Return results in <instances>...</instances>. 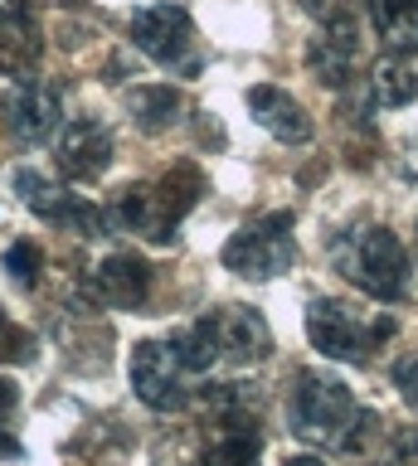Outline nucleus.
I'll use <instances>...</instances> for the list:
<instances>
[{"instance_id": "20", "label": "nucleus", "mask_w": 418, "mask_h": 466, "mask_svg": "<svg viewBox=\"0 0 418 466\" xmlns=\"http://www.w3.org/2000/svg\"><path fill=\"white\" fill-rule=\"evenodd\" d=\"M39 272H45V253H39L35 243H10L5 248V277L15 287H39Z\"/></svg>"}, {"instance_id": "10", "label": "nucleus", "mask_w": 418, "mask_h": 466, "mask_svg": "<svg viewBox=\"0 0 418 466\" xmlns=\"http://www.w3.org/2000/svg\"><path fill=\"white\" fill-rule=\"evenodd\" d=\"M205 326L214 335V350L229 364H263L272 355V330L258 306H219L205 316Z\"/></svg>"}, {"instance_id": "5", "label": "nucleus", "mask_w": 418, "mask_h": 466, "mask_svg": "<svg viewBox=\"0 0 418 466\" xmlns=\"http://www.w3.org/2000/svg\"><path fill=\"white\" fill-rule=\"evenodd\" d=\"M132 44L151 58V64L180 73V78H195V73L205 68L199 39H195V20L185 5H176V0H156V5L132 10Z\"/></svg>"}, {"instance_id": "8", "label": "nucleus", "mask_w": 418, "mask_h": 466, "mask_svg": "<svg viewBox=\"0 0 418 466\" xmlns=\"http://www.w3.org/2000/svg\"><path fill=\"white\" fill-rule=\"evenodd\" d=\"M10 189L25 199L30 214H39L54 228L78 233V238H107V228H112V218L97 209V204H88L83 195H68L64 185H49L39 170H15L10 175Z\"/></svg>"}, {"instance_id": "24", "label": "nucleus", "mask_w": 418, "mask_h": 466, "mask_svg": "<svg viewBox=\"0 0 418 466\" xmlns=\"http://www.w3.org/2000/svg\"><path fill=\"white\" fill-rule=\"evenodd\" d=\"M15 408H20V389L10 384V379H0V422L15 413Z\"/></svg>"}, {"instance_id": "6", "label": "nucleus", "mask_w": 418, "mask_h": 466, "mask_svg": "<svg viewBox=\"0 0 418 466\" xmlns=\"http://www.w3.org/2000/svg\"><path fill=\"white\" fill-rule=\"evenodd\" d=\"M297 262V243H292V214L272 209L253 224H243L229 233L224 243V268L249 277V282H272Z\"/></svg>"}, {"instance_id": "11", "label": "nucleus", "mask_w": 418, "mask_h": 466, "mask_svg": "<svg viewBox=\"0 0 418 466\" xmlns=\"http://www.w3.org/2000/svg\"><path fill=\"white\" fill-rule=\"evenodd\" d=\"M39 54H45V35L35 20V0H0V73L30 78Z\"/></svg>"}, {"instance_id": "15", "label": "nucleus", "mask_w": 418, "mask_h": 466, "mask_svg": "<svg viewBox=\"0 0 418 466\" xmlns=\"http://www.w3.org/2000/svg\"><path fill=\"white\" fill-rule=\"evenodd\" d=\"M249 112H253V122L268 131V137H278L287 146H301V141H311V116L307 107L287 93V87H272V83H258L249 87Z\"/></svg>"}, {"instance_id": "4", "label": "nucleus", "mask_w": 418, "mask_h": 466, "mask_svg": "<svg viewBox=\"0 0 418 466\" xmlns=\"http://www.w3.org/2000/svg\"><path fill=\"white\" fill-rule=\"evenodd\" d=\"M394 330H399L394 316H370V311H360L351 301H336V297H316L307 306L311 345L321 350L326 360H341V364H370L374 350H380Z\"/></svg>"}, {"instance_id": "23", "label": "nucleus", "mask_w": 418, "mask_h": 466, "mask_svg": "<svg viewBox=\"0 0 418 466\" xmlns=\"http://www.w3.org/2000/svg\"><path fill=\"white\" fill-rule=\"evenodd\" d=\"M394 389H399V399L409 403V408H418V355L394 364Z\"/></svg>"}, {"instance_id": "1", "label": "nucleus", "mask_w": 418, "mask_h": 466, "mask_svg": "<svg viewBox=\"0 0 418 466\" xmlns=\"http://www.w3.org/2000/svg\"><path fill=\"white\" fill-rule=\"evenodd\" d=\"M205 195V175H199L190 160L170 166L156 185H127L117 199H112V228L117 233H141L147 243H170L180 228V218L199 204Z\"/></svg>"}, {"instance_id": "12", "label": "nucleus", "mask_w": 418, "mask_h": 466, "mask_svg": "<svg viewBox=\"0 0 418 466\" xmlns=\"http://www.w3.org/2000/svg\"><path fill=\"white\" fill-rule=\"evenodd\" d=\"M93 301L103 306H117V311H137V306H147L151 297V262L137 258V253H112L93 268Z\"/></svg>"}, {"instance_id": "19", "label": "nucleus", "mask_w": 418, "mask_h": 466, "mask_svg": "<svg viewBox=\"0 0 418 466\" xmlns=\"http://www.w3.org/2000/svg\"><path fill=\"white\" fill-rule=\"evenodd\" d=\"M370 25L389 54L418 49V0H370Z\"/></svg>"}, {"instance_id": "14", "label": "nucleus", "mask_w": 418, "mask_h": 466, "mask_svg": "<svg viewBox=\"0 0 418 466\" xmlns=\"http://www.w3.org/2000/svg\"><path fill=\"white\" fill-rule=\"evenodd\" d=\"M355 64H360V25H336V29H321L311 44H307V73L321 87H341L355 78Z\"/></svg>"}, {"instance_id": "3", "label": "nucleus", "mask_w": 418, "mask_h": 466, "mask_svg": "<svg viewBox=\"0 0 418 466\" xmlns=\"http://www.w3.org/2000/svg\"><path fill=\"white\" fill-rule=\"evenodd\" d=\"M360 422V403L345 379L326 370H301L287 399V428L307 447H351Z\"/></svg>"}, {"instance_id": "9", "label": "nucleus", "mask_w": 418, "mask_h": 466, "mask_svg": "<svg viewBox=\"0 0 418 466\" xmlns=\"http://www.w3.org/2000/svg\"><path fill=\"white\" fill-rule=\"evenodd\" d=\"M0 112H5V127L15 131V141H25V146L49 141L64 122L59 87L45 83V78H15V87L0 102Z\"/></svg>"}, {"instance_id": "22", "label": "nucleus", "mask_w": 418, "mask_h": 466, "mask_svg": "<svg viewBox=\"0 0 418 466\" xmlns=\"http://www.w3.org/2000/svg\"><path fill=\"white\" fill-rule=\"evenodd\" d=\"M311 20H321V29L336 25H360V0H297Z\"/></svg>"}, {"instance_id": "2", "label": "nucleus", "mask_w": 418, "mask_h": 466, "mask_svg": "<svg viewBox=\"0 0 418 466\" xmlns=\"http://www.w3.org/2000/svg\"><path fill=\"white\" fill-rule=\"evenodd\" d=\"M331 262L345 282H355L365 297L399 306L409 301V253H403L399 233L384 224H355L336 233L331 243Z\"/></svg>"}, {"instance_id": "13", "label": "nucleus", "mask_w": 418, "mask_h": 466, "mask_svg": "<svg viewBox=\"0 0 418 466\" xmlns=\"http://www.w3.org/2000/svg\"><path fill=\"white\" fill-rule=\"evenodd\" d=\"M54 156H59V170L68 175V180H97V175L112 166V137H107L103 122L83 116V122H68L59 131Z\"/></svg>"}, {"instance_id": "21", "label": "nucleus", "mask_w": 418, "mask_h": 466, "mask_svg": "<svg viewBox=\"0 0 418 466\" xmlns=\"http://www.w3.org/2000/svg\"><path fill=\"white\" fill-rule=\"evenodd\" d=\"M35 335L0 311V364H35Z\"/></svg>"}, {"instance_id": "26", "label": "nucleus", "mask_w": 418, "mask_h": 466, "mask_svg": "<svg viewBox=\"0 0 418 466\" xmlns=\"http://www.w3.org/2000/svg\"><path fill=\"white\" fill-rule=\"evenodd\" d=\"M399 466H418V432H413V437H403V447H399Z\"/></svg>"}, {"instance_id": "27", "label": "nucleus", "mask_w": 418, "mask_h": 466, "mask_svg": "<svg viewBox=\"0 0 418 466\" xmlns=\"http://www.w3.org/2000/svg\"><path fill=\"white\" fill-rule=\"evenodd\" d=\"M282 466H326V461H316V457H287Z\"/></svg>"}, {"instance_id": "7", "label": "nucleus", "mask_w": 418, "mask_h": 466, "mask_svg": "<svg viewBox=\"0 0 418 466\" xmlns=\"http://www.w3.org/2000/svg\"><path fill=\"white\" fill-rule=\"evenodd\" d=\"M190 364H185L176 335L170 340H141L132 350V389L156 413H176L190 403Z\"/></svg>"}, {"instance_id": "18", "label": "nucleus", "mask_w": 418, "mask_h": 466, "mask_svg": "<svg viewBox=\"0 0 418 466\" xmlns=\"http://www.w3.org/2000/svg\"><path fill=\"white\" fill-rule=\"evenodd\" d=\"M365 93L374 107H409L418 97V73L409 68L403 54H384L370 64V78H365Z\"/></svg>"}, {"instance_id": "25", "label": "nucleus", "mask_w": 418, "mask_h": 466, "mask_svg": "<svg viewBox=\"0 0 418 466\" xmlns=\"http://www.w3.org/2000/svg\"><path fill=\"white\" fill-rule=\"evenodd\" d=\"M20 457H25V447L10 432H0V461H20Z\"/></svg>"}, {"instance_id": "17", "label": "nucleus", "mask_w": 418, "mask_h": 466, "mask_svg": "<svg viewBox=\"0 0 418 466\" xmlns=\"http://www.w3.org/2000/svg\"><path fill=\"white\" fill-rule=\"evenodd\" d=\"M127 112H132V122L147 131V137H156V131H170L180 122L185 97H180V87H170V83H141L127 93Z\"/></svg>"}, {"instance_id": "16", "label": "nucleus", "mask_w": 418, "mask_h": 466, "mask_svg": "<svg viewBox=\"0 0 418 466\" xmlns=\"http://www.w3.org/2000/svg\"><path fill=\"white\" fill-rule=\"evenodd\" d=\"M263 432L258 418H214V437L205 447V466H258Z\"/></svg>"}]
</instances>
